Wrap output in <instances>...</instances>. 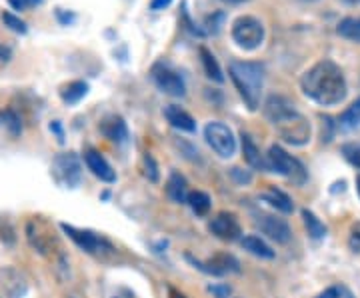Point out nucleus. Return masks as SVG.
Listing matches in <instances>:
<instances>
[{"instance_id": "obj_20", "label": "nucleus", "mask_w": 360, "mask_h": 298, "mask_svg": "<svg viewBox=\"0 0 360 298\" xmlns=\"http://www.w3.org/2000/svg\"><path fill=\"white\" fill-rule=\"evenodd\" d=\"M167 195L172 202H186L188 198V184L180 172H172L167 181Z\"/></svg>"}, {"instance_id": "obj_1", "label": "nucleus", "mask_w": 360, "mask_h": 298, "mask_svg": "<svg viewBox=\"0 0 360 298\" xmlns=\"http://www.w3.org/2000/svg\"><path fill=\"white\" fill-rule=\"evenodd\" d=\"M300 89L321 106H336L347 98V78L340 66L324 58L309 68L300 78Z\"/></svg>"}, {"instance_id": "obj_47", "label": "nucleus", "mask_w": 360, "mask_h": 298, "mask_svg": "<svg viewBox=\"0 0 360 298\" xmlns=\"http://www.w3.org/2000/svg\"><path fill=\"white\" fill-rule=\"evenodd\" d=\"M304 2H312V0H304Z\"/></svg>"}, {"instance_id": "obj_23", "label": "nucleus", "mask_w": 360, "mask_h": 298, "mask_svg": "<svg viewBox=\"0 0 360 298\" xmlns=\"http://www.w3.org/2000/svg\"><path fill=\"white\" fill-rule=\"evenodd\" d=\"M198 52H200V63H202L206 77L210 78V80H214V82H219V84H222L224 82V74H222V68H220L219 60L214 58V54L208 51L206 46H200Z\"/></svg>"}, {"instance_id": "obj_11", "label": "nucleus", "mask_w": 360, "mask_h": 298, "mask_svg": "<svg viewBox=\"0 0 360 298\" xmlns=\"http://www.w3.org/2000/svg\"><path fill=\"white\" fill-rule=\"evenodd\" d=\"M186 260L193 264L194 268H198V271H202L206 274H212V276H224V274L240 271V262L234 259L232 254H226V252H219L217 257L205 260V262L194 259L191 254H186Z\"/></svg>"}, {"instance_id": "obj_13", "label": "nucleus", "mask_w": 360, "mask_h": 298, "mask_svg": "<svg viewBox=\"0 0 360 298\" xmlns=\"http://www.w3.org/2000/svg\"><path fill=\"white\" fill-rule=\"evenodd\" d=\"M208 231L224 242H234L243 234L240 222L236 221L232 212H219L217 216H212L208 222Z\"/></svg>"}, {"instance_id": "obj_5", "label": "nucleus", "mask_w": 360, "mask_h": 298, "mask_svg": "<svg viewBox=\"0 0 360 298\" xmlns=\"http://www.w3.org/2000/svg\"><path fill=\"white\" fill-rule=\"evenodd\" d=\"M266 160H269V169L272 172H278L281 176H284L286 181H290L292 184L302 186L307 182V179H309L304 164L292 155H288L283 146H278V144L270 146Z\"/></svg>"}, {"instance_id": "obj_24", "label": "nucleus", "mask_w": 360, "mask_h": 298, "mask_svg": "<svg viewBox=\"0 0 360 298\" xmlns=\"http://www.w3.org/2000/svg\"><path fill=\"white\" fill-rule=\"evenodd\" d=\"M188 207L193 208V212L196 216H206L210 212V196L202 193V190H194V193H188V198H186Z\"/></svg>"}, {"instance_id": "obj_29", "label": "nucleus", "mask_w": 360, "mask_h": 298, "mask_svg": "<svg viewBox=\"0 0 360 298\" xmlns=\"http://www.w3.org/2000/svg\"><path fill=\"white\" fill-rule=\"evenodd\" d=\"M0 18H2L4 26H8L13 32H16V34H26V32H28V26H26V22L20 16H16V14L13 13H2Z\"/></svg>"}, {"instance_id": "obj_30", "label": "nucleus", "mask_w": 360, "mask_h": 298, "mask_svg": "<svg viewBox=\"0 0 360 298\" xmlns=\"http://www.w3.org/2000/svg\"><path fill=\"white\" fill-rule=\"evenodd\" d=\"M142 170H144V176L150 182H158V179H160L155 156L148 155V153H144V156H142Z\"/></svg>"}, {"instance_id": "obj_8", "label": "nucleus", "mask_w": 360, "mask_h": 298, "mask_svg": "<svg viewBox=\"0 0 360 298\" xmlns=\"http://www.w3.org/2000/svg\"><path fill=\"white\" fill-rule=\"evenodd\" d=\"M51 174L56 184L65 188H77L82 181V167L75 153H63L52 158Z\"/></svg>"}, {"instance_id": "obj_15", "label": "nucleus", "mask_w": 360, "mask_h": 298, "mask_svg": "<svg viewBox=\"0 0 360 298\" xmlns=\"http://www.w3.org/2000/svg\"><path fill=\"white\" fill-rule=\"evenodd\" d=\"M84 162H86L89 170L96 179H101L103 182H108V184L116 182V172L108 164V160L96 148H86L84 150Z\"/></svg>"}, {"instance_id": "obj_31", "label": "nucleus", "mask_w": 360, "mask_h": 298, "mask_svg": "<svg viewBox=\"0 0 360 298\" xmlns=\"http://www.w3.org/2000/svg\"><path fill=\"white\" fill-rule=\"evenodd\" d=\"M342 155H345V158H347L352 167L360 169V144L359 143L345 144V146H342Z\"/></svg>"}, {"instance_id": "obj_17", "label": "nucleus", "mask_w": 360, "mask_h": 298, "mask_svg": "<svg viewBox=\"0 0 360 298\" xmlns=\"http://www.w3.org/2000/svg\"><path fill=\"white\" fill-rule=\"evenodd\" d=\"M165 117L170 122V127H174L176 130H182V132H196L194 118L186 110H182L180 106H176V104H168L167 108H165Z\"/></svg>"}, {"instance_id": "obj_12", "label": "nucleus", "mask_w": 360, "mask_h": 298, "mask_svg": "<svg viewBox=\"0 0 360 298\" xmlns=\"http://www.w3.org/2000/svg\"><path fill=\"white\" fill-rule=\"evenodd\" d=\"M255 224L260 228V233L266 234L270 240L278 242V245H286L290 238H292V231L288 226V222L284 219H278L274 214H266V212H260L255 219Z\"/></svg>"}, {"instance_id": "obj_37", "label": "nucleus", "mask_w": 360, "mask_h": 298, "mask_svg": "<svg viewBox=\"0 0 360 298\" xmlns=\"http://www.w3.org/2000/svg\"><path fill=\"white\" fill-rule=\"evenodd\" d=\"M56 16H58V20H60V22H63L65 26L72 25V22H75V18H77V16H75L72 13L66 14L63 8H56Z\"/></svg>"}, {"instance_id": "obj_43", "label": "nucleus", "mask_w": 360, "mask_h": 298, "mask_svg": "<svg viewBox=\"0 0 360 298\" xmlns=\"http://www.w3.org/2000/svg\"><path fill=\"white\" fill-rule=\"evenodd\" d=\"M168 298H186L180 290H176L174 286H168Z\"/></svg>"}, {"instance_id": "obj_27", "label": "nucleus", "mask_w": 360, "mask_h": 298, "mask_svg": "<svg viewBox=\"0 0 360 298\" xmlns=\"http://www.w3.org/2000/svg\"><path fill=\"white\" fill-rule=\"evenodd\" d=\"M0 129L6 130L11 136H18L22 132V122L20 117L14 112V110H0Z\"/></svg>"}, {"instance_id": "obj_22", "label": "nucleus", "mask_w": 360, "mask_h": 298, "mask_svg": "<svg viewBox=\"0 0 360 298\" xmlns=\"http://www.w3.org/2000/svg\"><path fill=\"white\" fill-rule=\"evenodd\" d=\"M240 245H243L246 252L255 254L258 259H274V250L257 234H246L245 238L240 240Z\"/></svg>"}, {"instance_id": "obj_39", "label": "nucleus", "mask_w": 360, "mask_h": 298, "mask_svg": "<svg viewBox=\"0 0 360 298\" xmlns=\"http://www.w3.org/2000/svg\"><path fill=\"white\" fill-rule=\"evenodd\" d=\"M210 292H214L219 298H226L231 294V286H210Z\"/></svg>"}, {"instance_id": "obj_42", "label": "nucleus", "mask_w": 360, "mask_h": 298, "mask_svg": "<svg viewBox=\"0 0 360 298\" xmlns=\"http://www.w3.org/2000/svg\"><path fill=\"white\" fill-rule=\"evenodd\" d=\"M112 298H134V294L130 292L129 288H120V290H116Z\"/></svg>"}, {"instance_id": "obj_36", "label": "nucleus", "mask_w": 360, "mask_h": 298, "mask_svg": "<svg viewBox=\"0 0 360 298\" xmlns=\"http://www.w3.org/2000/svg\"><path fill=\"white\" fill-rule=\"evenodd\" d=\"M222 20H224V14H222V13H217L214 16H208V18H206V25H212L210 28H208V30H210L212 34H217V32L220 30V25H222Z\"/></svg>"}, {"instance_id": "obj_19", "label": "nucleus", "mask_w": 360, "mask_h": 298, "mask_svg": "<svg viewBox=\"0 0 360 298\" xmlns=\"http://www.w3.org/2000/svg\"><path fill=\"white\" fill-rule=\"evenodd\" d=\"M58 94H60L63 103L68 104V106H75L89 94V84L84 80H70V82L60 86Z\"/></svg>"}, {"instance_id": "obj_34", "label": "nucleus", "mask_w": 360, "mask_h": 298, "mask_svg": "<svg viewBox=\"0 0 360 298\" xmlns=\"http://www.w3.org/2000/svg\"><path fill=\"white\" fill-rule=\"evenodd\" d=\"M8 4L13 6L14 11H30V8H34V6H39L42 4V0H8Z\"/></svg>"}, {"instance_id": "obj_7", "label": "nucleus", "mask_w": 360, "mask_h": 298, "mask_svg": "<svg viewBox=\"0 0 360 298\" xmlns=\"http://www.w3.org/2000/svg\"><path fill=\"white\" fill-rule=\"evenodd\" d=\"M231 34L238 48H243V51H257L264 42L266 30H264V25L258 18L246 16L245 14V16H238L232 22Z\"/></svg>"}, {"instance_id": "obj_25", "label": "nucleus", "mask_w": 360, "mask_h": 298, "mask_svg": "<svg viewBox=\"0 0 360 298\" xmlns=\"http://www.w3.org/2000/svg\"><path fill=\"white\" fill-rule=\"evenodd\" d=\"M336 32H338L342 39L352 40V42H359L360 44V18H354V16L342 18V20L338 22Z\"/></svg>"}, {"instance_id": "obj_10", "label": "nucleus", "mask_w": 360, "mask_h": 298, "mask_svg": "<svg viewBox=\"0 0 360 298\" xmlns=\"http://www.w3.org/2000/svg\"><path fill=\"white\" fill-rule=\"evenodd\" d=\"M150 77L155 80V84L158 86V91L165 92L172 98H182L186 94V84L184 78L180 77L179 72L167 63H156L150 68Z\"/></svg>"}, {"instance_id": "obj_46", "label": "nucleus", "mask_w": 360, "mask_h": 298, "mask_svg": "<svg viewBox=\"0 0 360 298\" xmlns=\"http://www.w3.org/2000/svg\"><path fill=\"white\" fill-rule=\"evenodd\" d=\"M356 190H359V196H360V176L356 179Z\"/></svg>"}, {"instance_id": "obj_18", "label": "nucleus", "mask_w": 360, "mask_h": 298, "mask_svg": "<svg viewBox=\"0 0 360 298\" xmlns=\"http://www.w3.org/2000/svg\"><path fill=\"white\" fill-rule=\"evenodd\" d=\"M240 143H243V155H245V160L252 167V169L257 170H270L269 169V160L264 158V156L260 155V150H258V146L255 144V141L243 132L240 134Z\"/></svg>"}, {"instance_id": "obj_26", "label": "nucleus", "mask_w": 360, "mask_h": 298, "mask_svg": "<svg viewBox=\"0 0 360 298\" xmlns=\"http://www.w3.org/2000/svg\"><path fill=\"white\" fill-rule=\"evenodd\" d=\"M340 129L342 130H354L360 127V98L348 106L347 110L340 115Z\"/></svg>"}, {"instance_id": "obj_40", "label": "nucleus", "mask_w": 360, "mask_h": 298, "mask_svg": "<svg viewBox=\"0 0 360 298\" xmlns=\"http://www.w3.org/2000/svg\"><path fill=\"white\" fill-rule=\"evenodd\" d=\"M51 130L58 136V143L65 144V132H63V127H60V122L58 120H54V122H51Z\"/></svg>"}, {"instance_id": "obj_32", "label": "nucleus", "mask_w": 360, "mask_h": 298, "mask_svg": "<svg viewBox=\"0 0 360 298\" xmlns=\"http://www.w3.org/2000/svg\"><path fill=\"white\" fill-rule=\"evenodd\" d=\"M316 298H354V297H352V292H350L345 285H336V286H330V288H326V290L321 292Z\"/></svg>"}, {"instance_id": "obj_3", "label": "nucleus", "mask_w": 360, "mask_h": 298, "mask_svg": "<svg viewBox=\"0 0 360 298\" xmlns=\"http://www.w3.org/2000/svg\"><path fill=\"white\" fill-rule=\"evenodd\" d=\"M229 72L248 110H257L264 89V66L252 60H232Z\"/></svg>"}, {"instance_id": "obj_21", "label": "nucleus", "mask_w": 360, "mask_h": 298, "mask_svg": "<svg viewBox=\"0 0 360 298\" xmlns=\"http://www.w3.org/2000/svg\"><path fill=\"white\" fill-rule=\"evenodd\" d=\"M260 198L264 202H269L272 208H276L278 212H284V214H290L295 210V202L290 200V196L284 195L283 190H278V188H269L266 193L260 195Z\"/></svg>"}, {"instance_id": "obj_4", "label": "nucleus", "mask_w": 360, "mask_h": 298, "mask_svg": "<svg viewBox=\"0 0 360 298\" xmlns=\"http://www.w3.org/2000/svg\"><path fill=\"white\" fill-rule=\"evenodd\" d=\"M60 228H63V233H65L80 250H84L90 257L106 260L116 254L115 245H112L106 236H103V234L92 233L89 228H77V226L66 224V222L60 224Z\"/></svg>"}, {"instance_id": "obj_16", "label": "nucleus", "mask_w": 360, "mask_h": 298, "mask_svg": "<svg viewBox=\"0 0 360 298\" xmlns=\"http://www.w3.org/2000/svg\"><path fill=\"white\" fill-rule=\"evenodd\" d=\"M98 130L103 132L108 141H112L116 144H124L129 141V127L122 120V117L110 115V117L103 118V122L98 124Z\"/></svg>"}, {"instance_id": "obj_28", "label": "nucleus", "mask_w": 360, "mask_h": 298, "mask_svg": "<svg viewBox=\"0 0 360 298\" xmlns=\"http://www.w3.org/2000/svg\"><path fill=\"white\" fill-rule=\"evenodd\" d=\"M302 219H304V224H307V231H309L310 238L314 240H321L326 236V226L319 221V216L314 212H310L309 208L302 210Z\"/></svg>"}, {"instance_id": "obj_45", "label": "nucleus", "mask_w": 360, "mask_h": 298, "mask_svg": "<svg viewBox=\"0 0 360 298\" xmlns=\"http://www.w3.org/2000/svg\"><path fill=\"white\" fill-rule=\"evenodd\" d=\"M222 2H226V4H243L246 0H222Z\"/></svg>"}, {"instance_id": "obj_44", "label": "nucleus", "mask_w": 360, "mask_h": 298, "mask_svg": "<svg viewBox=\"0 0 360 298\" xmlns=\"http://www.w3.org/2000/svg\"><path fill=\"white\" fill-rule=\"evenodd\" d=\"M340 2H345V4H350V6H359L360 0H340Z\"/></svg>"}, {"instance_id": "obj_41", "label": "nucleus", "mask_w": 360, "mask_h": 298, "mask_svg": "<svg viewBox=\"0 0 360 298\" xmlns=\"http://www.w3.org/2000/svg\"><path fill=\"white\" fill-rule=\"evenodd\" d=\"M13 58V51L8 48V46H4V44H0V65H4V63H8Z\"/></svg>"}, {"instance_id": "obj_38", "label": "nucleus", "mask_w": 360, "mask_h": 298, "mask_svg": "<svg viewBox=\"0 0 360 298\" xmlns=\"http://www.w3.org/2000/svg\"><path fill=\"white\" fill-rule=\"evenodd\" d=\"M172 4V0H150V11L153 13H160V11H165Z\"/></svg>"}, {"instance_id": "obj_9", "label": "nucleus", "mask_w": 360, "mask_h": 298, "mask_svg": "<svg viewBox=\"0 0 360 298\" xmlns=\"http://www.w3.org/2000/svg\"><path fill=\"white\" fill-rule=\"evenodd\" d=\"M205 138L210 144V148L220 156V158H232L236 155V138L224 122L212 120L205 127Z\"/></svg>"}, {"instance_id": "obj_35", "label": "nucleus", "mask_w": 360, "mask_h": 298, "mask_svg": "<svg viewBox=\"0 0 360 298\" xmlns=\"http://www.w3.org/2000/svg\"><path fill=\"white\" fill-rule=\"evenodd\" d=\"M348 245H350V248H352L354 252H360V222L352 226L350 238H348Z\"/></svg>"}, {"instance_id": "obj_2", "label": "nucleus", "mask_w": 360, "mask_h": 298, "mask_svg": "<svg viewBox=\"0 0 360 298\" xmlns=\"http://www.w3.org/2000/svg\"><path fill=\"white\" fill-rule=\"evenodd\" d=\"M264 117L276 127L284 143L304 146L310 141V122L300 112H296L288 98L278 94L269 96L264 103Z\"/></svg>"}, {"instance_id": "obj_6", "label": "nucleus", "mask_w": 360, "mask_h": 298, "mask_svg": "<svg viewBox=\"0 0 360 298\" xmlns=\"http://www.w3.org/2000/svg\"><path fill=\"white\" fill-rule=\"evenodd\" d=\"M26 238L30 242V247L34 248L39 254L52 259L58 250H60V242L58 236L52 231V226L44 219L34 216L26 224Z\"/></svg>"}, {"instance_id": "obj_14", "label": "nucleus", "mask_w": 360, "mask_h": 298, "mask_svg": "<svg viewBox=\"0 0 360 298\" xmlns=\"http://www.w3.org/2000/svg\"><path fill=\"white\" fill-rule=\"evenodd\" d=\"M0 290L6 298H25L28 292L26 276L14 266H2L0 268Z\"/></svg>"}, {"instance_id": "obj_33", "label": "nucleus", "mask_w": 360, "mask_h": 298, "mask_svg": "<svg viewBox=\"0 0 360 298\" xmlns=\"http://www.w3.org/2000/svg\"><path fill=\"white\" fill-rule=\"evenodd\" d=\"M231 176L234 179L236 184H250V182H252V172L238 169V167L231 169Z\"/></svg>"}]
</instances>
